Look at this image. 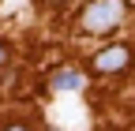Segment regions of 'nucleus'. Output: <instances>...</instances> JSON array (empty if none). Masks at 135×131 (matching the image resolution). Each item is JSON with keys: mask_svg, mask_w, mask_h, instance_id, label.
Returning a JSON list of instances; mask_svg holds the SVG:
<instances>
[{"mask_svg": "<svg viewBox=\"0 0 135 131\" xmlns=\"http://www.w3.org/2000/svg\"><path fill=\"white\" fill-rule=\"evenodd\" d=\"M83 30L86 34H105V30H116L124 23V0H94V4L83 11Z\"/></svg>", "mask_w": 135, "mask_h": 131, "instance_id": "f257e3e1", "label": "nucleus"}, {"mask_svg": "<svg viewBox=\"0 0 135 131\" xmlns=\"http://www.w3.org/2000/svg\"><path fill=\"white\" fill-rule=\"evenodd\" d=\"M131 64H135V49L131 45H109L90 60V68L98 75H116V71H128Z\"/></svg>", "mask_w": 135, "mask_h": 131, "instance_id": "f03ea898", "label": "nucleus"}, {"mask_svg": "<svg viewBox=\"0 0 135 131\" xmlns=\"http://www.w3.org/2000/svg\"><path fill=\"white\" fill-rule=\"evenodd\" d=\"M83 86V75L75 68H68V71H56L53 75V90H79Z\"/></svg>", "mask_w": 135, "mask_h": 131, "instance_id": "7ed1b4c3", "label": "nucleus"}, {"mask_svg": "<svg viewBox=\"0 0 135 131\" xmlns=\"http://www.w3.org/2000/svg\"><path fill=\"white\" fill-rule=\"evenodd\" d=\"M38 4H45V8H60V4H68V0H38Z\"/></svg>", "mask_w": 135, "mask_h": 131, "instance_id": "20e7f679", "label": "nucleus"}, {"mask_svg": "<svg viewBox=\"0 0 135 131\" xmlns=\"http://www.w3.org/2000/svg\"><path fill=\"white\" fill-rule=\"evenodd\" d=\"M4 60H8V45L0 41V64H4Z\"/></svg>", "mask_w": 135, "mask_h": 131, "instance_id": "39448f33", "label": "nucleus"}, {"mask_svg": "<svg viewBox=\"0 0 135 131\" xmlns=\"http://www.w3.org/2000/svg\"><path fill=\"white\" fill-rule=\"evenodd\" d=\"M4 131H26V127H19V124H15V127H4Z\"/></svg>", "mask_w": 135, "mask_h": 131, "instance_id": "423d86ee", "label": "nucleus"}]
</instances>
